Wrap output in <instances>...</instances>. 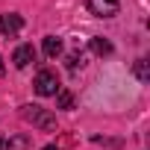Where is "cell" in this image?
Here are the masks:
<instances>
[{"mask_svg": "<svg viewBox=\"0 0 150 150\" xmlns=\"http://www.w3.org/2000/svg\"><path fill=\"white\" fill-rule=\"evenodd\" d=\"M33 86H35V94H41V97H50V94L59 91V80H56L53 71H38V77H35Z\"/></svg>", "mask_w": 150, "mask_h": 150, "instance_id": "obj_1", "label": "cell"}, {"mask_svg": "<svg viewBox=\"0 0 150 150\" xmlns=\"http://www.w3.org/2000/svg\"><path fill=\"white\" fill-rule=\"evenodd\" d=\"M86 6H88V12L97 15V18H115L118 9H121L118 0H86Z\"/></svg>", "mask_w": 150, "mask_h": 150, "instance_id": "obj_2", "label": "cell"}, {"mask_svg": "<svg viewBox=\"0 0 150 150\" xmlns=\"http://www.w3.org/2000/svg\"><path fill=\"white\" fill-rule=\"evenodd\" d=\"M21 27H24V18L21 15H15V12L12 15H0V35H9L12 38V35L21 33Z\"/></svg>", "mask_w": 150, "mask_h": 150, "instance_id": "obj_3", "label": "cell"}, {"mask_svg": "<svg viewBox=\"0 0 150 150\" xmlns=\"http://www.w3.org/2000/svg\"><path fill=\"white\" fill-rule=\"evenodd\" d=\"M30 62H35V47H33V44H21V47H15V53H12V65H15V68H27Z\"/></svg>", "mask_w": 150, "mask_h": 150, "instance_id": "obj_4", "label": "cell"}, {"mask_svg": "<svg viewBox=\"0 0 150 150\" xmlns=\"http://www.w3.org/2000/svg\"><path fill=\"white\" fill-rule=\"evenodd\" d=\"M24 115H27L33 124H38L41 129H50V127L56 124V121H53V115H47L41 106H27V112H24Z\"/></svg>", "mask_w": 150, "mask_h": 150, "instance_id": "obj_5", "label": "cell"}, {"mask_svg": "<svg viewBox=\"0 0 150 150\" xmlns=\"http://www.w3.org/2000/svg\"><path fill=\"white\" fill-rule=\"evenodd\" d=\"M59 53H62V41H59L56 35H47V38H44V56H47V59H56Z\"/></svg>", "mask_w": 150, "mask_h": 150, "instance_id": "obj_6", "label": "cell"}, {"mask_svg": "<svg viewBox=\"0 0 150 150\" xmlns=\"http://www.w3.org/2000/svg\"><path fill=\"white\" fill-rule=\"evenodd\" d=\"M91 50H94L97 56H112V41H106V38H91Z\"/></svg>", "mask_w": 150, "mask_h": 150, "instance_id": "obj_7", "label": "cell"}, {"mask_svg": "<svg viewBox=\"0 0 150 150\" xmlns=\"http://www.w3.org/2000/svg\"><path fill=\"white\" fill-rule=\"evenodd\" d=\"M80 65H86V56L83 53H71L68 56V71H77Z\"/></svg>", "mask_w": 150, "mask_h": 150, "instance_id": "obj_8", "label": "cell"}, {"mask_svg": "<svg viewBox=\"0 0 150 150\" xmlns=\"http://www.w3.org/2000/svg\"><path fill=\"white\" fill-rule=\"evenodd\" d=\"M135 77H138L141 83L150 77V74H147V62H144V59H138V62H135Z\"/></svg>", "mask_w": 150, "mask_h": 150, "instance_id": "obj_9", "label": "cell"}, {"mask_svg": "<svg viewBox=\"0 0 150 150\" xmlns=\"http://www.w3.org/2000/svg\"><path fill=\"white\" fill-rule=\"evenodd\" d=\"M71 103H74V94L71 91H59V109H71Z\"/></svg>", "mask_w": 150, "mask_h": 150, "instance_id": "obj_10", "label": "cell"}, {"mask_svg": "<svg viewBox=\"0 0 150 150\" xmlns=\"http://www.w3.org/2000/svg\"><path fill=\"white\" fill-rule=\"evenodd\" d=\"M27 144H30L27 138H12V141L3 144V147H6V150H27Z\"/></svg>", "mask_w": 150, "mask_h": 150, "instance_id": "obj_11", "label": "cell"}, {"mask_svg": "<svg viewBox=\"0 0 150 150\" xmlns=\"http://www.w3.org/2000/svg\"><path fill=\"white\" fill-rule=\"evenodd\" d=\"M41 150H56V144H47V147H41Z\"/></svg>", "mask_w": 150, "mask_h": 150, "instance_id": "obj_12", "label": "cell"}, {"mask_svg": "<svg viewBox=\"0 0 150 150\" xmlns=\"http://www.w3.org/2000/svg\"><path fill=\"white\" fill-rule=\"evenodd\" d=\"M0 74H3V59H0Z\"/></svg>", "mask_w": 150, "mask_h": 150, "instance_id": "obj_13", "label": "cell"}, {"mask_svg": "<svg viewBox=\"0 0 150 150\" xmlns=\"http://www.w3.org/2000/svg\"><path fill=\"white\" fill-rule=\"evenodd\" d=\"M0 147H3V138H0Z\"/></svg>", "mask_w": 150, "mask_h": 150, "instance_id": "obj_14", "label": "cell"}]
</instances>
